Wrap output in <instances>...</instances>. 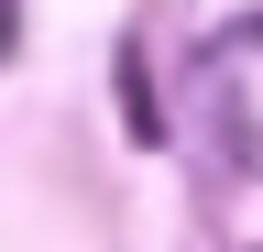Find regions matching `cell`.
<instances>
[{
  "label": "cell",
  "mask_w": 263,
  "mask_h": 252,
  "mask_svg": "<svg viewBox=\"0 0 263 252\" xmlns=\"http://www.w3.org/2000/svg\"><path fill=\"white\" fill-rule=\"evenodd\" d=\"M11 33H22V11H11V0H0V55H11Z\"/></svg>",
  "instance_id": "1"
}]
</instances>
